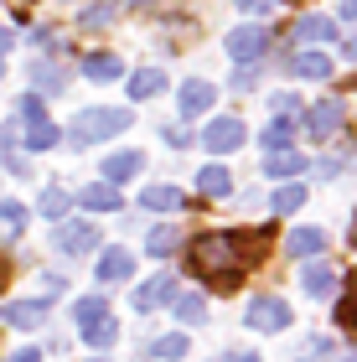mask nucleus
<instances>
[{"label": "nucleus", "instance_id": "nucleus-3", "mask_svg": "<svg viewBox=\"0 0 357 362\" xmlns=\"http://www.w3.org/2000/svg\"><path fill=\"white\" fill-rule=\"evenodd\" d=\"M16 114H21V129H26V135H21L26 151H52V145L62 140V135H57V124L47 119V109H42V98H37V93H26Z\"/></svg>", "mask_w": 357, "mask_h": 362}, {"label": "nucleus", "instance_id": "nucleus-15", "mask_svg": "<svg viewBox=\"0 0 357 362\" xmlns=\"http://www.w3.org/2000/svg\"><path fill=\"white\" fill-rule=\"evenodd\" d=\"M285 249H290V259H316L327 249V233H321V228H295V233L285 238Z\"/></svg>", "mask_w": 357, "mask_h": 362}, {"label": "nucleus", "instance_id": "nucleus-43", "mask_svg": "<svg viewBox=\"0 0 357 362\" xmlns=\"http://www.w3.org/2000/svg\"><path fill=\"white\" fill-rule=\"evenodd\" d=\"M342 52H347V57H352V62H357V42H347V47H342Z\"/></svg>", "mask_w": 357, "mask_h": 362}, {"label": "nucleus", "instance_id": "nucleus-19", "mask_svg": "<svg viewBox=\"0 0 357 362\" xmlns=\"http://www.w3.org/2000/svg\"><path fill=\"white\" fill-rule=\"evenodd\" d=\"M259 145H264V151H285V145H295V119L274 114V119L264 124V135H259Z\"/></svg>", "mask_w": 357, "mask_h": 362}, {"label": "nucleus", "instance_id": "nucleus-13", "mask_svg": "<svg viewBox=\"0 0 357 362\" xmlns=\"http://www.w3.org/2000/svg\"><path fill=\"white\" fill-rule=\"evenodd\" d=\"M119 73H124V62L115 52H88L83 57V78H88V83H115Z\"/></svg>", "mask_w": 357, "mask_h": 362}, {"label": "nucleus", "instance_id": "nucleus-4", "mask_svg": "<svg viewBox=\"0 0 357 362\" xmlns=\"http://www.w3.org/2000/svg\"><path fill=\"white\" fill-rule=\"evenodd\" d=\"M290 316H295V310H290L280 295H259V300L243 310V326H249V332H285Z\"/></svg>", "mask_w": 357, "mask_h": 362}, {"label": "nucleus", "instance_id": "nucleus-44", "mask_svg": "<svg viewBox=\"0 0 357 362\" xmlns=\"http://www.w3.org/2000/svg\"><path fill=\"white\" fill-rule=\"evenodd\" d=\"M352 243H357V223H352Z\"/></svg>", "mask_w": 357, "mask_h": 362}, {"label": "nucleus", "instance_id": "nucleus-41", "mask_svg": "<svg viewBox=\"0 0 357 362\" xmlns=\"http://www.w3.org/2000/svg\"><path fill=\"white\" fill-rule=\"evenodd\" d=\"M336 11H342L347 21H357V0H336Z\"/></svg>", "mask_w": 357, "mask_h": 362}, {"label": "nucleus", "instance_id": "nucleus-18", "mask_svg": "<svg viewBox=\"0 0 357 362\" xmlns=\"http://www.w3.org/2000/svg\"><path fill=\"white\" fill-rule=\"evenodd\" d=\"M295 42H336V21L332 16H300L295 21Z\"/></svg>", "mask_w": 357, "mask_h": 362}, {"label": "nucleus", "instance_id": "nucleus-26", "mask_svg": "<svg viewBox=\"0 0 357 362\" xmlns=\"http://www.w3.org/2000/svg\"><path fill=\"white\" fill-rule=\"evenodd\" d=\"M197 187H202V197H228L233 192V176L223 171V166H202L197 171Z\"/></svg>", "mask_w": 357, "mask_h": 362}, {"label": "nucleus", "instance_id": "nucleus-14", "mask_svg": "<svg viewBox=\"0 0 357 362\" xmlns=\"http://www.w3.org/2000/svg\"><path fill=\"white\" fill-rule=\"evenodd\" d=\"M6 321L16 326V332H37V326L47 321V305L42 300H11L6 305Z\"/></svg>", "mask_w": 357, "mask_h": 362}, {"label": "nucleus", "instance_id": "nucleus-9", "mask_svg": "<svg viewBox=\"0 0 357 362\" xmlns=\"http://www.w3.org/2000/svg\"><path fill=\"white\" fill-rule=\"evenodd\" d=\"M213 98H218V88L207 83V78H187V83H182V93H176V104H182V114H187V119H197V114H207V109H213Z\"/></svg>", "mask_w": 357, "mask_h": 362}, {"label": "nucleus", "instance_id": "nucleus-10", "mask_svg": "<svg viewBox=\"0 0 357 362\" xmlns=\"http://www.w3.org/2000/svg\"><path fill=\"white\" fill-rule=\"evenodd\" d=\"M336 124H342V98H321V104L305 114V129H311V140H332Z\"/></svg>", "mask_w": 357, "mask_h": 362}, {"label": "nucleus", "instance_id": "nucleus-38", "mask_svg": "<svg viewBox=\"0 0 357 362\" xmlns=\"http://www.w3.org/2000/svg\"><path fill=\"white\" fill-rule=\"evenodd\" d=\"M6 166H11L16 176H26V171H31V160H26L21 151H6Z\"/></svg>", "mask_w": 357, "mask_h": 362}, {"label": "nucleus", "instance_id": "nucleus-6", "mask_svg": "<svg viewBox=\"0 0 357 362\" xmlns=\"http://www.w3.org/2000/svg\"><path fill=\"white\" fill-rule=\"evenodd\" d=\"M52 243L62 254H93V249H99V223H68V218H62L52 228Z\"/></svg>", "mask_w": 357, "mask_h": 362}, {"label": "nucleus", "instance_id": "nucleus-34", "mask_svg": "<svg viewBox=\"0 0 357 362\" xmlns=\"http://www.w3.org/2000/svg\"><path fill=\"white\" fill-rule=\"evenodd\" d=\"M21 223H26V207L21 202H0V228H6L11 238L21 233Z\"/></svg>", "mask_w": 357, "mask_h": 362}, {"label": "nucleus", "instance_id": "nucleus-20", "mask_svg": "<svg viewBox=\"0 0 357 362\" xmlns=\"http://www.w3.org/2000/svg\"><path fill=\"white\" fill-rule=\"evenodd\" d=\"M290 73L311 78V83H316V78H332V57L327 52H300V57H290Z\"/></svg>", "mask_w": 357, "mask_h": 362}, {"label": "nucleus", "instance_id": "nucleus-45", "mask_svg": "<svg viewBox=\"0 0 357 362\" xmlns=\"http://www.w3.org/2000/svg\"><path fill=\"white\" fill-rule=\"evenodd\" d=\"M93 362H109V357H93Z\"/></svg>", "mask_w": 357, "mask_h": 362}, {"label": "nucleus", "instance_id": "nucleus-12", "mask_svg": "<svg viewBox=\"0 0 357 362\" xmlns=\"http://www.w3.org/2000/svg\"><path fill=\"white\" fill-rule=\"evenodd\" d=\"M140 171H145V156H140V151H119V156L104 160V181H109V187H119V181L140 176Z\"/></svg>", "mask_w": 357, "mask_h": 362}, {"label": "nucleus", "instance_id": "nucleus-5", "mask_svg": "<svg viewBox=\"0 0 357 362\" xmlns=\"http://www.w3.org/2000/svg\"><path fill=\"white\" fill-rule=\"evenodd\" d=\"M269 52V31L264 26H233L228 31V57L238 62V68H249V62H259V57H264Z\"/></svg>", "mask_w": 357, "mask_h": 362}, {"label": "nucleus", "instance_id": "nucleus-31", "mask_svg": "<svg viewBox=\"0 0 357 362\" xmlns=\"http://www.w3.org/2000/svg\"><path fill=\"white\" fill-rule=\"evenodd\" d=\"M151 357H160V362H182V357H187V337H156V341H151Z\"/></svg>", "mask_w": 357, "mask_h": 362}, {"label": "nucleus", "instance_id": "nucleus-30", "mask_svg": "<svg viewBox=\"0 0 357 362\" xmlns=\"http://www.w3.org/2000/svg\"><path fill=\"white\" fill-rule=\"evenodd\" d=\"M300 207H305V187L300 181H290V187L274 192V212H280V218H290V212H300Z\"/></svg>", "mask_w": 357, "mask_h": 362}, {"label": "nucleus", "instance_id": "nucleus-37", "mask_svg": "<svg viewBox=\"0 0 357 362\" xmlns=\"http://www.w3.org/2000/svg\"><path fill=\"white\" fill-rule=\"evenodd\" d=\"M160 135H166V145H171V151H182V145H192V135H187L182 124H176V129L166 124V129H160Z\"/></svg>", "mask_w": 357, "mask_h": 362}, {"label": "nucleus", "instance_id": "nucleus-27", "mask_svg": "<svg viewBox=\"0 0 357 362\" xmlns=\"http://www.w3.org/2000/svg\"><path fill=\"white\" fill-rule=\"evenodd\" d=\"M31 83H37V88H47V93H62L68 73H62L57 62H31Z\"/></svg>", "mask_w": 357, "mask_h": 362}, {"label": "nucleus", "instance_id": "nucleus-7", "mask_svg": "<svg viewBox=\"0 0 357 362\" xmlns=\"http://www.w3.org/2000/svg\"><path fill=\"white\" fill-rule=\"evenodd\" d=\"M197 140H202L213 156H228V151H238V145H243V124L233 119V114H223V119H207V129H202Z\"/></svg>", "mask_w": 357, "mask_h": 362}, {"label": "nucleus", "instance_id": "nucleus-1", "mask_svg": "<svg viewBox=\"0 0 357 362\" xmlns=\"http://www.w3.org/2000/svg\"><path fill=\"white\" fill-rule=\"evenodd\" d=\"M187 259L202 279H213V290H233L243 264H249V233H202L192 238Z\"/></svg>", "mask_w": 357, "mask_h": 362}, {"label": "nucleus", "instance_id": "nucleus-39", "mask_svg": "<svg viewBox=\"0 0 357 362\" xmlns=\"http://www.w3.org/2000/svg\"><path fill=\"white\" fill-rule=\"evenodd\" d=\"M11 362H42V347H21V352H16Z\"/></svg>", "mask_w": 357, "mask_h": 362}, {"label": "nucleus", "instance_id": "nucleus-32", "mask_svg": "<svg viewBox=\"0 0 357 362\" xmlns=\"http://www.w3.org/2000/svg\"><path fill=\"white\" fill-rule=\"evenodd\" d=\"M336 321H342L347 332H357V274H352L347 295H342V300H336Z\"/></svg>", "mask_w": 357, "mask_h": 362}, {"label": "nucleus", "instance_id": "nucleus-11", "mask_svg": "<svg viewBox=\"0 0 357 362\" xmlns=\"http://www.w3.org/2000/svg\"><path fill=\"white\" fill-rule=\"evenodd\" d=\"M129 269H135V254H129L124 243H115V249L99 254V279H104V285H119V279H129Z\"/></svg>", "mask_w": 357, "mask_h": 362}, {"label": "nucleus", "instance_id": "nucleus-35", "mask_svg": "<svg viewBox=\"0 0 357 362\" xmlns=\"http://www.w3.org/2000/svg\"><path fill=\"white\" fill-rule=\"evenodd\" d=\"M176 249V228H166V223H160V228H151V254H160V259H166Z\"/></svg>", "mask_w": 357, "mask_h": 362}, {"label": "nucleus", "instance_id": "nucleus-23", "mask_svg": "<svg viewBox=\"0 0 357 362\" xmlns=\"http://www.w3.org/2000/svg\"><path fill=\"white\" fill-rule=\"evenodd\" d=\"M166 88V73L160 68H145V73H129V98H156Z\"/></svg>", "mask_w": 357, "mask_h": 362}, {"label": "nucleus", "instance_id": "nucleus-17", "mask_svg": "<svg viewBox=\"0 0 357 362\" xmlns=\"http://www.w3.org/2000/svg\"><path fill=\"white\" fill-rule=\"evenodd\" d=\"M305 171V156L295 145H285V151H269L264 156V176H300Z\"/></svg>", "mask_w": 357, "mask_h": 362}, {"label": "nucleus", "instance_id": "nucleus-40", "mask_svg": "<svg viewBox=\"0 0 357 362\" xmlns=\"http://www.w3.org/2000/svg\"><path fill=\"white\" fill-rule=\"evenodd\" d=\"M11 47H16V37H11V31H6V26H0V62H6V57H11Z\"/></svg>", "mask_w": 357, "mask_h": 362}, {"label": "nucleus", "instance_id": "nucleus-46", "mask_svg": "<svg viewBox=\"0 0 357 362\" xmlns=\"http://www.w3.org/2000/svg\"><path fill=\"white\" fill-rule=\"evenodd\" d=\"M290 6H295V0H290Z\"/></svg>", "mask_w": 357, "mask_h": 362}, {"label": "nucleus", "instance_id": "nucleus-22", "mask_svg": "<svg viewBox=\"0 0 357 362\" xmlns=\"http://www.w3.org/2000/svg\"><path fill=\"white\" fill-rule=\"evenodd\" d=\"M300 285H305V295H316V300H327V295L336 290V279H332V269H327V264H305Z\"/></svg>", "mask_w": 357, "mask_h": 362}, {"label": "nucleus", "instance_id": "nucleus-33", "mask_svg": "<svg viewBox=\"0 0 357 362\" xmlns=\"http://www.w3.org/2000/svg\"><path fill=\"white\" fill-rule=\"evenodd\" d=\"M78 21H83V26H109V21H115V0H93Z\"/></svg>", "mask_w": 357, "mask_h": 362}, {"label": "nucleus", "instance_id": "nucleus-8", "mask_svg": "<svg viewBox=\"0 0 357 362\" xmlns=\"http://www.w3.org/2000/svg\"><path fill=\"white\" fill-rule=\"evenodd\" d=\"M176 290H182V285H176V274L166 269V274L145 279V285H140L135 295H129V305H135V310H156V305H166V300H176Z\"/></svg>", "mask_w": 357, "mask_h": 362}, {"label": "nucleus", "instance_id": "nucleus-16", "mask_svg": "<svg viewBox=\"0 0 357 362\" xmlns=\"http://www.w3.org/2000/svg\"><path fill=\"white\" fill-rule=\"evenodd\" d=\"M78 202H83V212H115V207H119V187H109V181H93V187L78 192Z\"/></svg>", "mask_w": 357, "mask_h": 362}, {"label": "nucleus", "instance_id": "nucleus-25", "mask_svg": "<svg viewBox=\"0 0 357 362\" xmlns=\"http://www.w3.org/2000/svg\"><path fill=\"white\" fill-rule=\"evenodd\" d=\"M73 316H78V332H88V326H99V321L109 316V300H104V295H83Z\"/></svg>", "mask_w": 357, "mask_h": 362}, {"label": "nucleus", "instance_id": "nucleus-2", "mask_svg": "<svg viewBox=\"0 0 357 362\" xmlns=\"http://www.w3.org/2000/svg\"><path fill=\"white\" fill-rule=\"evenodd\" d=\"M124 129H129V109H83V114L68 124V145L88 151V145L115 140V135H124Z\"/></svg>", "mask_w": 357, "mask_h": 362}, {"label": "nucleus", "instance_id": "nucleus-42", "mask_svg": "<svg viewBox=\"0 0 357 362\" xmlns=\"http://www.w3.org/2000/svg\"><path fill=\"white\" fill-rule=\"evenodd\" d=\"M223 362H259V357H254V352H228Z\"/></svg>", "mask_w": 357, "mask_h": 362}, {"label": "nucleus", "instance_id": "nucleus-21", "mask_svg": "<svg viewBox=\"0 0 357 362\" xmlns=\"http://www.w3.org/2000/svg\"><path fill=\"white\" fill-rule=\"evenodd\" d=\"M176 321H187V326H202L207 321V300L202 295H192V290H176Z\"/></svg>", "mask_w": 357, "mask_h": 362}, {"label": "nucleus", "instance_id": "nucleus-24", "mask_svg": "<svg viewBox=\"0 0 357 362\" xmlns=\"http://www.w3.org/2000/svg\"><path fill=\"white\" fill-rule=\"evenodd\" d=\"M140 207H151V212H176V207H182V192H176V187H145V192H140Z\"/></svg>", "mask_w": 357, "mask_h": 362}, {"label": "nucleus", "instance_id": "nucleus-36", "mask_svg": "<svg viewBox=\"0 0 357 362\" xmlns=\"http://www.w3.org/2000/svg\"><path fill=\"white\" fill-rule=\"evenodd\" d=\"M269 104H274V114H285V119H300V104H295V93H274Z\"/></svg>", "mask_w": 357, "mask_h": 362}, {"label": "nucleus", "instance_id": "nucleus-29", "mask_svg": "<svg viewBox=\"0 0 357 362\" xmlns=\"http://www.w3.org/2000/svg\"><path fill=\"white\" fill-rule=\"evenodd\" d=\"M37 207H42V218H47V223H62V218H68V192H62V187H47Z\"/></svg>", "mask_w": 357, "mask_h": 362}, {"label": "nucleus", "instance_id": "nucleus-28", "mask_svg": "<svg viewBox=\"0 0 357 362\" xmlns=\"http://www.w3.org/2000/svg\"><path fill=\"white\" fill-rule=\"evenodd\" d=\"M83 337H88V347H93V352H109V347L119 341V321H115V316H104L99 326H88Z\"/></svg>", "mask_w": 357, "mask_h": 362}]
</instances>
